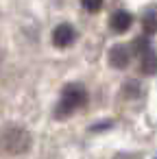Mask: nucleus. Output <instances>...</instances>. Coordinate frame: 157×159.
<instances>
[{
    "label": "nucleus",
    "instance_id": "nucleus-1",
    "mask_svg": "<svg viewBox=\"0 0 157 159\" xmlns=\"http://www.w3.org/2000/svg\"><path fill=\"white\" fill-rule=\"evenodd\" d=\"M31 146V135L16 124H9L0 129V150L7 155H22Z\"/></svg>",
    "mask_w": 157,
    "mask_h": 159
},
{
    "label": "nucleus",
    "instance_id": "nucleus-2",
    "mask_svg": "<svg viewBox=\"0 0 157 159\" xmlns=\"http://www.w3.org/2000/svg\"><path fill=\"white\" fill-rule=\"evenodd\" d=\"M85 102H87L85 89L79 87V85H68V87L63 89V94H61L59 105H57V116H59V118H61V116H68V113L76 111L79 107H83Z\"/></svg>",
    "mask_w": 157,
    "mask_h": 159
},
{
    "label": "nucleus",
    "instance_id": "nucleus-3",
    "mask_svg": "<svg viewBox=\"0 0 157 159\" xmlns=\"http://www.w3.org/2000/svg\"><path fill=\"white\" fill-rule=\"evenodd\" d=\"M74 42V29L70 24H59L55 31H53V44L57 48H66Z\"/></svg>",
    "mask_w": 157,
    "mask_h": 159
},
{
    "label": "nucleus",
    "instance_id": "nucleus-4",
    "mask_svg": "<svg viewBox=\"0 0 157 159\" xmlns=\"http://www.w3.org/2000/svg\"><path fill=\"white\" fill-rule=\"evenodd\" d=\"M131 22H133V18H131L127 11H116V13L111 16V20H109V26H111L116 33H124V31L131 26Z\"/></svg>",
    "mask_w": 157,
    "mask_h": 159
},
{
    "label": "nucleus",
    "instance_id": "nucleus-5",
    "mask_svg": "<svg viewBox=\"0 0 157 159\" xmlns=\"http://www.w3.org/2000/svg\"><path fill=\"white\" fill-rule=\"evenodd\" d=\"M140 59H142V70H144V74H155L157 72V55H155V50L153 48H144V52L140 55Z\"/></svg>",
    "mask_w": 157,
    "mask_h": 159
},
{
    "label": "nucleus",
    "instance_id": "nucleus-6",
    "mask_svg": "<svg viewBox=\"0 0 157 159\" xmlns=\"http://www.w3.org/2000/svg\"><path fill=\"white\" fill-rule=\"evenodd\" d=\"M109 63H111L113 68H124V66L129 63V52H127V48H124V46H116V48L109 52Z\"/></svg>",
    "mask_w": 157,
    "mask_h": 159
},
{
    "label": "nucleus",
    "instance_id": "nucleus-7",
    "mask_svg": "<svg viewBox=\"0 0 157 159\" xmlns=\"http://www.w3.org/2000/svg\"><path fill=\"white\" fill-rule=\"evenodd\" d=\"M142 24H144V31H146V35H153V33H157V11H150V13H146V16H144V20H142Z\"/></svg>",
    "mask_w": 157,
    "mask_h": 159
},
{
    "label": "nucleus",
    "instance_id": "nucleus-8",
    "mask_svg": "<svg viewBox=\"0 0 157 159\" xmlns=\"http://www.w3.org/2000/svg\"><path fill=\"white\" fill-rule=\"evenodd\" d=\"M83 2V7L87 9V11H92V13H96L100 7H103V0H81Z\"/></svg>",
    "mask_w": 157,
    "mask_h": 159
}]
</instances>
